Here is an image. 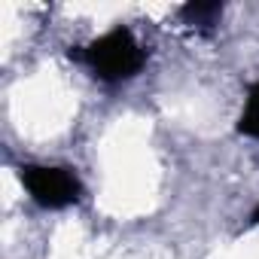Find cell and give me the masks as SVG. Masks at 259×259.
Segmentation results:
<instances>
[{"label": "cell", "mask_w": 259, "mask_h": 259, "mask_svg": "<svg viewBox=\"0 0 259 259\" xmlns=\"http://www.w3.org/2000/svg\"><path fill=\"white\" fill-rule=\"evenodd\" d=\"M104 186L101 204L113 217H135L156 198L159 168L147 150V125L138 119L119 122L104 138Z\"/></svg>", "instance_id": "6da1fadb"}, {"label": "cell", "mask_w": 259, "mask_h": 259, "mask_svg": "<svg viewBox=\"0 0 259 259\" xmlns=\"http://www.w3.org/2000/svg\"><path fill=\"white\" fill-rule=\"evenodd\" d=\"M220 259H259V232H253V235H247L244 241L226 247V250L220 253Z\"/></svg>", "instance_id": "3957f363"}, {"label": "cell", "mask_w": 259, "mask_h": 259, "mask_svg": "<svg viewBox=\"0 0 259 259\" xmlns=\"http://www.w3.org/2000/svg\"><path fill=\"white\" fill-rule=\"evenodd\" d=\"M73 113V95L58 76H34L22 82V92L16 98V116L22 119L28 135H55L67 125Z\"/></svg>", "instance_id": "7a4b0ae2"}]
</instances>
